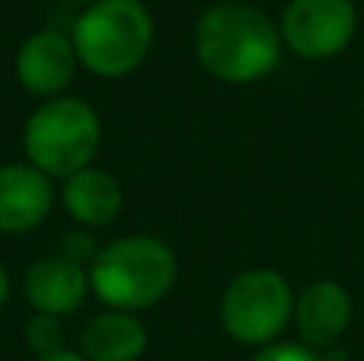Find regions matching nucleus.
Here are the masks:
<instances>
[{"instance_id":"f257e3e1","label":"nucleus","mask_w":364,"mask_h":361,"mask_svg":"<svg viewBox=\"0 0 364 361\" xmlns=\"http://www.w3.org/2000/svg\"><path fill=\"white\" fill-rule=\"evenodd\" d=\"M282 32L262 10L224 0L201 13L195 26V55L201 68L224 83L262 80L278 64Z\"/></svg>"},{"instance_id":"f03ea898","label":"nucleus","mask_w":364,"mask_h":361,"mask_svg":"<svg viewBox=\"0 0 364 361\" xmlns=\"http://www.w3.org/2000/svg\"><path fill=\"white\" fill-rule=\"evenodd\" d=\"M87 275L102 304L132 313L170 294L176 281V256L157 237H122L93 253Z\"/></svg>"},{"instance_id":"7ed1b4c3","label":"nucleus","mask_w":364,"mask_h":361,"mask_svg":"<svg viewBox=\"0 0 364 361\" xmlns=\"http://www.w3.org/2000/svg\"><path fill=\"white\" fill-rule=\"evenodd\" d=\"M77 61L100 77H125L154 45V19L141 0H100L74 23Z\"/></svg>"},{"instance_id":"20e7f679","label":"nucleus","mask_w":364,"mask_h":361,"mask_svg":"<svg viewBox=\"0 0 364 361\" xmlns=\"http://www.w3.org/2000/svg\"><path fill=\"white\" fill-rule=\"evenodd\" d=\"M102 128L93 106L77 96H55L29 115L23 128V147L29 163L45 176L70 179L87 170L100 151Z\"/></svg>"},{"instance_id":"39448f33","label":"nucleus","mask_w":364,"mask_h":361,"mask_svg":"<svg viewBox=\"0 0 364 361\" xmlns=\"http://www.w3.org/2000/svg\"><path fill=\"white\" fill-rule=\"evenodd\" d=\"M294 313V298L284 275L272 269H246L227 285L220 301L224 330L237 343L265 345L288 326Z\"/></svg>"},{"instance_id":"423d86ee","label":"nucleus","mask_w":364,"mask_h":361,"mask_svg":"<svg viewBox=\"0 0 364 361\" xmlns=\"http://www.w3.org/2000/svg\"><path fill=\"white\" fill-rule=\"evenodd\" d=\"M358 16L352 0H291L282 16V38L301 58H333L352 42Z\"/></svg>"},{"instance_id":"0eeeda50","label":"nucleus","mask_w":364,"mask_h":361,"mask_svg":"<svg viewBox=\"0 0 364 361\" xmlns=\"http://www.w3.org/2000/svg\"><path fill=\"white\" fill-rule=\"evenodd\" d=\"M77 51L70 36L42 29L29 36L16 51V80L36 96H55L74 80Z\"/></svg>"},{"instance_id":"6e6552de","label":"nucleus","mask_w":364,"mask_h":361,"mask_svg":"<svg viewBox=\"0 0 364 361\" xmlns=\"http://www.w3.org/2000/svg\"><path fill=\"white\" fill-rule=\"evenodd\" d=\"M55 189L51 179L32 163L0 166V230L26 234L48 217Z\"/></svg>"},{"instance_id":"1a4fd4ad","label":"nucleus","mask_w":364,"mask_h":361,"mask_svg":"<svg viewBox=\"0 0 364 361\" xmlns=\"http://www.w3.org/2000/svg\"><path fill=\"white\" fill-rule=\"evenodd\" d=\"M87 291H90V275L68 253L42 256L26 272V298H29L36 313L68 317L87 301Z\"/></svg>"},{"instance_id":"9d476101","label":"nucleus","mask_w":364,"mask_h":361,"mask_svg":"<svg viewBox=\"0 0 364 361\" xmlns=\"http://www.w3.org/2000/svg\"><path fill=\"white\" fill-rule=\"evenodd\" d=\"M352 320V298L336 281H314L294 304V323L307 349H329Z\"/></svg>"},{"instance_id":"9b49d317","label":"nucleus","mask_w":364,"mask_h":361,"mask_svg":"<svg viewBox=\"0 0 364 361\" xmlns=\"http://www.w3.org/2000/svg\"><path fill=\"white\" fill-rule=\"evenodd\" d=\"M64 208L74 221L83 227H106L119 217L122 205H125V192H122L119 179L109 170H80L70 179H64Z\"/></svg>"},{"instance_id":"f8f14e48","label":"nucleus","mask_w":364,"mask_h":361,"mask_svg":"<svg viewBox=\"0 0 364 361\" xmlns=\"http://www.w3.org/2000/svg\"><path fill=\"white\" fill-rule=\"evenodd\" d=\"M147 349V330L134 313L106 311L80 333V355L87 361H138Z\"/></svg>"},{"instance_id":"ddd939ff","label":"nucleus","mask_w":364,"mask_h":361,"mask_svg":"<svg viewBox=\"0 0 364 361\" xmlns=\"http://www.w3.org/2000/svg\"><path fill=\"white\" fill-rule=\"evenodd\" d=\"M26 343H29V349L36 352L38 358L61 352V323H58V317L36 313V317L26 323Z\"/></svg>"},{"instance_id":"4468645a","label":"nucleus","mask_w":364,"mask_h":361,"mask_svg":"<svg viewBox=\"0 0 364 361\" xmlns=\"http://www.w3.org/2000/svg\"><path fill=\"white\" fill-rule=\"evenodd\" d=\"M252 361H323L314 349L307 345H291V343H282V345H269L262 349Z\"/></svg>"},{"instance_id":"2eb2a0df","label":"nucleus","mask_w":364,"mask_h":361,"mask_svg":"<svg viewBox=\"0 0 364 361\" xmlns=\"http://www.w3.org/2000/svg\"><path fill=\"white\" fill-rule=\"evenodd\" d=\"M38 361H87V358H83V355H77V352L61 349V352H55V355H45V358H38Z\"/></svg>"},{"instance_id":"dca6fc26","label":"nucleus","mask_w":364,"mask_h":361,"mask_svg":"<svg viewBox=\"0 0 364 361\" xmlns=\"http://www.w3.org/2000/svg\"><path fill=\"white\" fill-rule=\"evenodd\" d=\"M6 298H10V275H6V269L0 266V311H4Z\"/></svg>"},{"instance_id":"f3484780","label":"nucleus","mask_w":364,"mask_h":361,"mask_svg":"<svg viewBox=\"0 0 364 361\" xmlns=\"http://www.w3.org/2000/svg\"><path fill=\"white\" fill-rule=\"evenodd\" d=\"M68 4H87L90 6V4H100V0H68Z\"/></svg>"},{"instance_id":"a211bd4d","label":"nucleus","mask_w":364,"mask_h":361,"mask_svg":"<svg viewBox=\"0 0 364 361\" xmlns=\"http://www.w3.org/2000/svg\"><path fill=\"white\" fill-rule=\"evenodd\" d=\"M361 119H364V102H361Z\"/></svg>"}]
</instances>
